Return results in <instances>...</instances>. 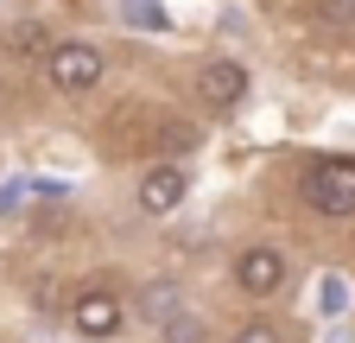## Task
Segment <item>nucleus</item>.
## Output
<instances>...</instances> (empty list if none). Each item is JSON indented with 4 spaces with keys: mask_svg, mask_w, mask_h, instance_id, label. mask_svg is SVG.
I'll return each instance as SVG.
<instances>
[{
    "mask_svg": "<svg viewBox=\"0 0 355 343\" xmlns=\"http://www.w3.org/2000/svg\"><path fill=\"white\" fill-rule=\"evenodd\" d=\"M70 324L83 331V337H114L121 324H127V306L114 292H83L76 306H70Z\"/></svg>",
    "mask_w": 355,
    "mask_h": 343,
    "instance_id": "obj_6",
    "label": "nucleus"
},
{
    "mask_svg": "<svg viewBox=\"0 0 355 343\" xmlns=\"http://www.w3.org/2000/svg\"><path fill=\"white\" fill-rule=\"evenodd\" d=\"M318 306H324V312H330V318H336V312H343V306H349V286H343V280H336V274H330V280H324V292H318Z\"/></svg>",
    "mask_w": 355,
    "mask_h": 343,
    "instance_id": "obj_13",
    "label": "nucleus"
},
{
    "mask_svg": "<svg viewBox=\"0 0 355 343\" xmlns=\"http://www.w3.org/2000/svg\"><path fill=\"white\" fill-rule=\"evenodd\" d=\"M102 70H108V58L96 45H83V38H64V45H51V58H44V76H51V90H64V96H89L102 83Z\"/></svg>",
    "mask_w": 355,
    "mask_h": 343,
    "instance_id": "obj_2",
    "label": "nucleus"
},
{
    "mask_svg": "<svg viewBox=\"0 0 355 343\" xmlns=\"http://www.w3.org/2000/svg\"><path fill=\"white\" fill-rule=\"evenodd\" d=\"M140 306H146V318H153V324H165L178 306H184V292H178L171 280H159V286H146V299H140Z\"/></svg>",
    "mask_w": 355,
    "mask_h": 343,
    "instance_id": "obj_10",
    "label": "nucleus"
},
{
    "mask_svg": "<svg viewBox=\"0 0 355 343\" xmlns=\"http://www.w3.org/2000/svg\"><path fill=\"white\" fill-rule=\"evenodd\" d=\"M197 96H203L209 108H235V102L248 96V70H241L235 58H209V64L197 70Z\"/></svg>",
    "mask_w": 355,
    "mask_h": 343,
    "instance_id": "obj_5",
    "label": "nucleus"
},
{
    "mask_svg": "<svg viewBox=\"0 0 355 343\" xmlns=\"http://www.w3.org/2000/svg\"><path fill=\"white\" fill-rule=\"evenodd\" d=\"M229 343H286V337H279V324H266V318H254V324H241V331H235Z\"/></svg>",
    "mask_w": 355,
    "mask_h": 343,
    "instance_id": "obj_12",
    "label": "nucleus"
},
{
    "mask_svg": "<svg viewBox=\"0 0 355 343\" xmlns=\"http://www.w3.org/2000/svg\"><path fill=\"white\" fill-rule=\"evenodd\" d=\"M0 51L19 58V64H44V58H51V19H19V26H7Z\"/></svg>",
    "mask_w": 355,
    "mask_h": 343,
    "instance_id": "obj_7",
    "label": "nucleus"
},
{
    "mask_svg": "<svg viewBox=\"0 0 355 343\" xmlns=\"http://www.w3.org/2000/svg\"><path fill=\"white\" fill-rule=\"evenodd\" d=\"M19 197H26V185H0V217H7V210H19Z\"/></svg>",
    "mask_w": 355,
    "mask_h": 343,
    "instance_id": "obj_14",
    "label": "nucleus"
},
{
    "mask_svg": "<svg viewBox=\"0 0 355 343\" xmlns=\"http://www.w3.org/2000/svg\"><path fill=\"white\" fill-rule=\"evenodd\" d=\"M133 32H165L171 19H165V7H159V0H121V7H114Z\"/></svg>",
    "mask_w": 355,
    "mask_h": 343,
    "instance_id": "obj_8",
    "label": "nucleus"
},
{
    "mask_svg": "<svg viewBox=\"0 0 355 343\" xmlns=\"http://www.w3.org/2000/svg\"><path fill=\"white\" fill-rule=\"evenodd\" d=\"M159 337H165V343H203V318H197L191 306H178V312L159 324Z\"/></svg>",
    "mask_w": 355,
    "mask_h": 343,
    "instance_id": "obj_9",
    "label": "nucleus"
},
{
    "mask_svg": "<svg viewBox=\"0 0 355 343\" xmlns=\"http://www.w3.org/2000/svg\"><path fill=\"white\" fill-rule=\"evenodd\" d=\"M318 19L330 32H355V0H318Z\"/></svg>",
    "mask_w": 355,
    "mask_h": 343,
    "instance_id": "obj_11",
    "label": "nucleus"
},
{
    "mask_svg": "<svg viewBox=\"0 0 355 343\" xmlns=\"http://www.w3.org/2000/svg\"><path fill=\"white\" fill-rule=\"evenodd\" d=\"M298 191L318 217H355V159H311Z\"/></svg>",
    "mask_w": 355,
    "mask_h": 343,
    "instance_id": "obj_1",
    "label": "nucleus"
},
{
    "mask_svg": "<svg viewBox=\"0 0 355 343\" xmlns=\"http://www.w3.org/2000/svg\"><path fill=\"white\" fill-rule=\"evenodd\" d=\"M235 286L254 292V299H273V292L286 286V254L266 248V242H260V248H241V254H235Z\"/></svg>",
    "mask_w": 355,
    "mask_h": 343,
    "instance_id": "obj_4",
    "label": "nucleus"
},
{
    "mask_svg": "<svg viewBox=\"0 0 355 343\" xmlns=\"http://www.w3.org/2000/svg\"><path fill=\"white\" fill-rule=\"evenodd\" d=\"M184 165H171V159H159V165H146L140 172V185H133V203L146 210V217H171L178 203H184Z\"/></svg>",
    "mask_w": 355,
    "mask_h": 343,
    "instance_id": "obj_3",
    "label": "nucleus"
}]
</instances>
